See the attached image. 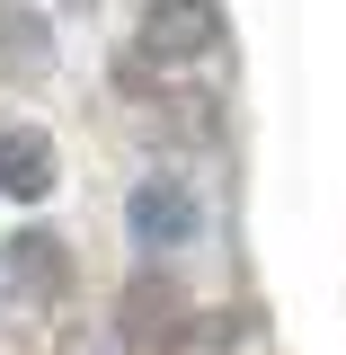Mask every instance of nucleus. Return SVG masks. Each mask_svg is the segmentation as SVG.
<instances>
[{"label":"nucleus","mask_w":346,"mask_h":355,"mask_svg":"<svg viewBox=\"0 0 346 355\" xmlns=\"http://www.w3.org/2000/svg\"><path fill=\"white\" fill-rule=\"evenodd\" d=\"M62 355H116V347H107V338H71Z\"/></svg>","instance_id":"obj_7"},{"label":"nucleus","mask_w":346,"mask_h":355,"mask_svg":"<svg viewBox=\"0 0 346 355\" xmlns=\"http://www.w3.org/2000/svg\"><path fill=\"white\" fill-rule=\"evenodd\" d=\"M0 196L9 205H44L53 196V142L36 125H0Z\"/></svg>","instance_id":"obj_5"},{"label":"nucleus","mask_w":346,"mask_h":355,"mask_svg":"<svg viewBox=\"0 0 346 355\" xmlns=\"http://www.w3.org/2000/svg\"><path fill=\"white\" fill-rule=\"evenodd\" d=\"M0 275H9L18 302H36V311H53L62 293H71V258H62L53 231H18V240H0Z\"/></svg>","instance_id":"obj_3"},{"label":"nucleus","mask_w":346,"mask_h":355,"mask_svg":"<svg viewBox=\"0 0 346 355\" xmlns=\"http://www.w3.org/2000/svg\"><path fill=\"white\" fill-rule=\"evenodd\" d=\"M222 44V0H142V53L196 62Z\"/></svg>","instance_id":"obj_1"},{"label":"nucleus","mask_w":346,"mask_h":355,"mask_svg":"<svg viewBox=\"0 0 346 355\" xmlns=\"http://www.w3.org/2000/svg\"><path fill=\"white\" fill-rule=\"evenodd\" d=\"M125 231H133V249H187L196 240V196L169 187V178H142L125 196Z\"/></svg>","instance_id":"obj_4"},{"label":"nucleus","mask_w":346,"mask_h":355,"mask_svg":"<svg viewBox=\"0 0 346 355\" xmlns=\"http://www.w3.org/2000/svg\"><path fill=\"white\" fill-rule=\"evenodd\" d=\"M0 71L9 80H44L53 71V36L36 9H0Z\"/></svg>","instance_id":"obj_6"},{"label":"nucleus","mask_w":346,"mask_h":355,"mask_svg":"<svg viewBox=\"0 0 346 355\" xmlns=\"http://www.w3.org/2000/svg\"><path fill=\"white\" fill-rule=\"evenodd\" d=\"M116 320H125V347L169 355L178 338H187V293H178L169 275H133V284H125V302H116Z\"/></svg>","instance_id":"obj_2"}]
</instances>
